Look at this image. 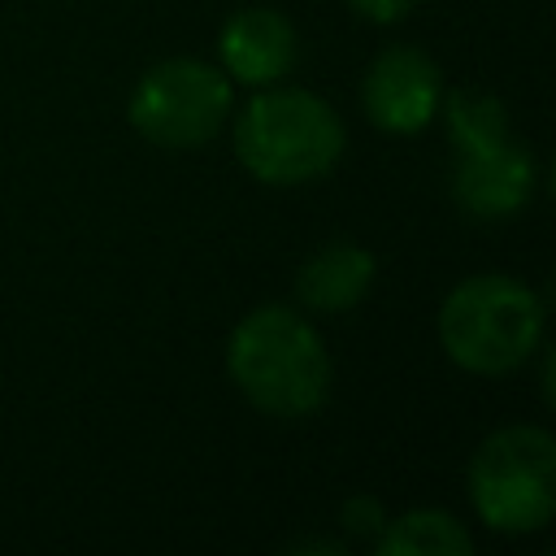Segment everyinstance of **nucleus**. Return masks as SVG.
Here are the masks:
<instances>
[{"label":"nucleus","mask_w":556,"mask_h":556,"mask_svg":"<svg viewBox=\"0 0 556 556\" xmlns=\"http://www.w3.org/2000/svg\"><path fill=\"white\" fill-rule=\"evenodd\" d=\"M226 374L256 413L278 421L313 417L330 395V352L317 326L287 304H261L230 330Z\"/></svg>","instance_id":"f257e3e1"},{"label":"nucleus","mask_w":556,"mask_h":556,"mask_svg":"<svg viewBox=\"0 0 556 556\" xmlns=\"http://www.w3.org/2000/svg\"><path fill=\"white\" fill-rule=\"evenodd\" d=\"M348 152L339 109L304 87H256L235 117V156L265 187H304L326 178Z\"/></svg>","instance_id":"f03ea898"},{"label":"nucleus","mask_w":556,"mask_h":556,"mask_svg":"<svg viewBox=\"0 0 556 556\" xmlns=\"http://www.w3.org/2000/svg\"><path fill=\"white\" fill-rule=\"evenodd\" d=\"M543 300L513 274H469L439 304V343L465 374L500 378L543 348Z\"/></svg>","instance_id":"7ed1b4c3"},{"label":"nucleus","mask_w":556,"mask_h":556,"mask_svg":"<svg viewBox=\"0 0 556 556\" xmlns=\"http://www.w3.org/2000/svg\"><path fill=\"white\" fill-rule=\"evenodd\" d=\"M469 504L495 534H534L556 513V439L513 421L491 430L469 456Z\"/></svg>","instance_id":"20e7f679"},{"label":"nucleus","mask_w":556,"mask_h":556,"mask_svg":"<svg viewBox=\"0 0 556 556\" xmlns=\"http://www.w3.org/2000/svg\"><path fill=\"white\" fill-rule=\"evenodd\" d=\"M230 109L235 83L222 65H208L200 56H165L135 83L126 117L148 143L191 152L217 139Z\"/></svg>","instance_id":"39448f33"},{"label":"nucleus","mask_w":556,"mask_h":556,"mask_svg":"<svg viewBox=\"0 0 556 556\" xmlns=\"http://www.w3.org/2000/svg\"><path fill=\"white\" fill-rule=\"evenodd\" d=\"M443 70L439 61L417 43H391L382 48L365 78H361V104L369 126L387 135H417L439 117L443 104Z\"/></svg>","instance_id":"423d86ee"},{"label":"nucleus","mask_w":556,"mask_h":556,"mask_svg":"<svg viewBox=\"0 0 556 556\" xmlns=\"http://www.w3.org/2000/svg\"><path fill=\"white\" fill-rule=\"evenodd\" d=\"M534 187H539L534 152L513 130L456 148L452 195L469 217H478V222L517 217L534 200Z\"/></svg>","instance_id":"0eeeda50"},{"label":"nucleus","mask_w":556,"mask_h":556,"mask_svg":"<svg viewBox=\"0 0 556 556\" xmlns=\"http://www.w3.org/2000/svg\"><path fill=\"white\" fill-rule=\"evenodd\" d=\"M300 61V35L287 13L269 4H248L226 17L217 35V65L239 87H274Z\"/></svg>","instance_id":"6e6552de"},{"label":"nucleus","mask_w":556,"mask_h":556,"mask_svg":"<svg viewBox=\"0 0 556 556\" xmlns=\"http://www.w3.org/2000/svg\"><path fill=\"white\" fill-rule=\"evenodd\" d=\"M378 278V256L356 239H330L321 243L295 274V300L304 313L339 317L356 308Z\"/></svg>","instance_id":"1a4fd4ad"},{"label":"nucleus","mask_w":556,"mask_h":556,"mask_svg":"<svg viewBox=\"0 0 556 556\" xmlns=\"http://www.w3.org/2000/svg\"><path fill=\"white\" fill-rule=\"evenodd\" d=\"M374 547L378 556H469L473 534L443 508H413V513L387 517Z\"/></svg>","instance_id":"9d476101"},{"label":"nucleus","mask_w":556,"mask_h":556,"mask_svg":"<svg viewBox=\"0 0 556 556\" xmlns=\"http://www.w3.org/2000/svg\"><path fill=\"white\" fill-rule=\"evenodd\" d=\"M348 9L374 26H395L417 9V0H348Z\"/></svg>","instance_id":"9b49d317"},{"label":"nucleus","mask_w":556,"mask_h":556,"mask_svg":"<svg viewBox=\"0 0 556 556\" xmlns=\"http://www.w3.org/2000/svg\"><path fill=\"white\" fill-rule=\"evenodd\" d=\"M343 521H352L356 534H374L378 539V530L387 526V513H382V504L374 495H356V500L343 504Z\"/></svg>","instance_id":"f8f14e48"}]
</instances>
